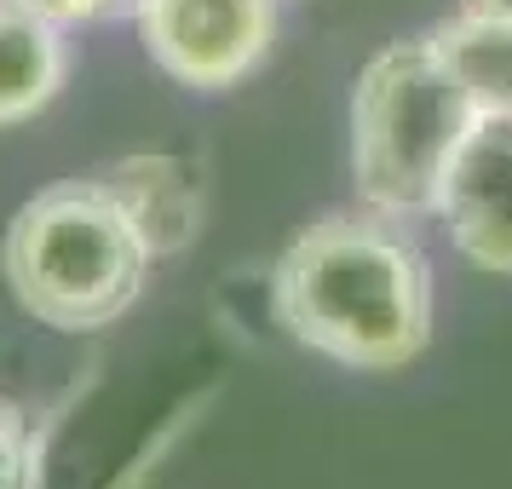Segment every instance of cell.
Masks as SVG:
<instances>
[{
	"label": "cell",
	"instance_id": "obj_1",
	"mask_svg": "<svg viewBox=\"0 0 512 489\" xmlns=\"http://www.w3.org/2000/svg\"><path fill=\"white\" fill-rule=\"evenodd\" d=\"M271 317L340 369L386 374L432 346L438 277L409 219L334 208L311 219L271 265Z\"/></svg>",
	"mask_w": 512,
	"mask_h": 489
},
{
	"label": "cell",
	"instance_id": "obj_2",
	"mask_svg": "<svg viewBox=\"0 0 512 489\" xmlns=\"http://www.w3.org/2000/svg\"><path fill=\"white\" fill-rule=\"evenodd\" d=\"M133 213L98 173L35 190L0 236V271L12 300L58 334H93L127 317L150 277Z\"/></svg>",
	"mask_w": 512,
	"mask_h": 489
},
{
	"label": "cell",
	"instance_id": "obj_3",
	"mask_svg": "<svg viewBox=\"0 0 512 489\" xmlns=\"http://www.w3.org/2000/svg\"><path fill=\"white\" fill-rule=\"evenodd\" d=\"M484 127L432 35L392 41L351 87V185L357 202L397 219L438 213L449 167Z\"/></svg>",
	"mask_w": 512,
	"mask_h": 489
},
{
	"label": "cell",
	"instance_id": "obj_4",
	"mask_svg": "<svg viewBox=\"0 0 512 489\" xmlns=\"http://www.w3.org/2000/svg\"><path fill=\"white\" fill-rule=\"evenodd\" d=\"M282 0H144L133 12L156 70L190 93H231L271 58Z\"/></svg>",
	"mask_w": 512,
	"mask_h": 489
},
{
	"label": "cell",
	"instance_id": "obj_5",
	"mask_svg": "<svg viewBox=\"0 0 512 489\" xmlns=\"http://www.w3.org/2000/svg\"><path fill=\"white\" fill-rule=\"evenodd\" d=\"M438 219L455 254L512 277V121H484L449 167Z\"/></svg>",
	"mask_w": 512,
	"mask_h": 489
},
{
	"label": "cell",
	"instance_id": "obj_6",
	"mask_svg": "<svg viewBox=\"0 0 512 489\" xmlns=\"http://www.w3.org/2000/svg\"><path fill=\"white\" fill-rule=\"evenodd\" d=\"M98 179L121 196V208L133 213L144 248L156 259L185 254L208 225V173L196 156L144 150V156H121V162L98 167Z\"/></svg>",
	"mask_w": 512,
	"mask_h": 489
},
{
	"label": "cell",
	"instance_id": "obj_7",
	"mask_svg": "<svg viewBox=\"0 0 512 489\" xmlns=\"http://www.w3.org/2000/svg\"><path fill=\"white\" fill-rule=\"evenodd\" d=\"M70 81V29L0 0V127H24Z\"/></svg>",
	"mask_w": 512,
	"mask_h": 489
},
{
	"label": "cell",
	"instance_id": "obj_8",
	"mask_svg": "<svg viewBox=\"0 0 512 489\" xmlns=\"http://www.w3.org/2000/svg\"><path fill=\"white\" fill-rule=\"evenodd\" d=\"M438 58L455 70L472 110L484 121H512V18L455 12L449 24L426 29Z\"/></svg>",
	"mask_w": 512,
	"mask_h": 489
},
{
	"label": "cell",
	"instance_id": "obj_9",
	"mask_svg": "<svg viewBox=\"0 0 512 489\" xmlns=\"http://www.w3.org/2000/svg\"><path fill=\"white\" fill-rule=\"evenodd\" d=\"M0 489H41V438L18 397H0Z\"/></svg>",
	"mask_w": 512,
	"mask_h": 489
},
{
	"label": "cell",
	"instance_id": "obj_10",
	"mask_svg": "<svg viewBox=\"0 0 512 489\" xmlns=\"http://www.w3.org/2000/svg\"><path fill=\"white\" fill-rule=\"evenodd\" d=\"M18 6H29V12H41V18H52V24H110V18H133L144 0H18Z\"/></svg>",
	"mask_w": 512,
	"mask_h": 489
},
{
	"label": "cell",
	"instance_id": "obj_11",
	"mask_svg": "<svg viewBox=\"0 0 512 489\" xmlns=\"http://www.w3.org/2000/svg\"><path fill=\"white\" fill-rule=\"evenodd\" d=\"M461 12H484V18H512V0H461Z\"/></svg>",
	"mask_w": 512,
	"mask_h": 489
}]
</instances>
